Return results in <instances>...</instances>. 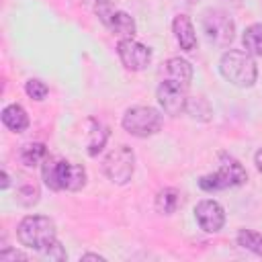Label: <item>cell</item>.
Masks as SVG:
<instances>
[{"mask_svg":"<svg viewBox=\"0 0 262 262\" xmlns=\"http://www.w3.org/2000/svg\"><path fill=\"white\" fill-rule=\"evenodd\" d=\"M156 96H158V102L164 108V113L170 115V117H178L186 108V100H188L186 88H182L176 82H170V80L164 78L162 84L156 90Z\"/></svg>","mask_w":262,"mask_h":262,"instance_id":"obj_9","label":"cell"},{"mask_svg":"<svg viewBox=\"0 0 262 262\" xmlns=\"http://www.w3.org/2000/svg\"><path fill=\"white\" fill-rule=\"evenodd\" d=\"M16 201L25 207L35 205L39 201V186L31 178H23L18 182V188H16Z\"/></svg>","mask_w":262,"mask_h":262,"instance_id":"obj_19","label":"cell"},{"mask_svg":"<svg viewBox=\"0 0 262 262\" xmlns=\"http://www.w3.org/2000/svg\"><path fill=\"white\" fill-rule=\"evenodd\" d=\"M55 235H57L55 223L45 215H29L16 227L18 242L25 248L35 250V252H41L51 242H55Z\"/></svg>","mask_w":262,"mask_h":262,"instance_id":"obj_4","label":"cell"},{"mask_svg":"<svg viewBox=\"0 0 262 262\" xmlns=\"http://www.w3.org/2000/svg\"><path fill=\"white\" fill-rule=\"evenodd\" d=\"M102 25H104L111 33H115V35H119V37H123V39H129V37L135 35V20H133V16L127 14L125 10H119L117 6H115V10L108 14V18H106Z\"/></svg>","mask_w":262,"mask_h":262,"instance_id":"obj_12","label":"cell"},{"mask_svg":"<svg viewBox=\"0 0 262 262\" xmlns=\"http://www.w3.org/2000/svg\"><path fill=\"white\" fill-rule=\"evenodd\" d=\"M80 260H98V262H104V258L98 256V254H82Z\"/></svg>","mask_w":262,"mask_h":262,"instance_id":"obj_26","label":"cell"},{"mask_svg":"<svg viewBox=\"0 0 262 262\" xmlns=\"http://www.w3.org/2000/svg\"><path fill=\"white\" fill-rule=\"evenodd\" d=\"M88 123H90L88 141H86V145H88V156H96L98 151H102V147H104V143H106V139H108V129H106L100 121H96V119H90Z\"/></svg>","mask_w":262,"mask_h":262,"instance_id":"obj_15","label":"cell"},{"mask_svg":"<svg viewBox=\"0 0 262 262\" xmlns=\"http://www.w3.org/2000/svg\"><path fill=\"white\" fill-rule=\"evenodd\" d=\"M25 92H27L33 100H45V96L49 94V88H47V84L41 82L39 78H31V80H27V84H25Z\"/></svg>","mask_w":262,"mask_h":262,"instance_id":"obj_22","label":"cell"},{"mask_svg":"<svg viewBox=\"0 0 262 262\" xmlns=\"http://www.w3.org/2000/svg\"><path fill=\"white\" fill-rule=\"evenodd\" d=\"M203 25V33L207 37L209 43L217 45V47H227L233 41L235 35V25L231 20V16L219 8H209L203 12L201 18Z\"/></svg>","mask_w":262,"mask_h":262,"instance_id":"obj_6","label":"cell"},{"mask_svg":"<svg viewBox=\"0 0 262 262\" xmlns=\"http://www.w3.org/2000/svg\"><path fill=\"white\" fill-rule=\"evenodd\" d=\"M254 162H256V168H258V172L262 174V147L256 151V156H254Z\"/></svg>","mask_w":262,"mask_h":262,"instance_id":"obj_25","label":"cell"},{"mask_svg":"<svg viewBox=\"0 0 262 262\" xmlns=\"http://www.w3.org/2000/svg\"><path fill=\"white\" fill-rule=\"evenodd\" d=\"M8 260H27V254H23L18 250H12V248L2 250L0 252V262H8Z\"/></svg>","mask_w":262,"mask_h":262,"instance_id":"obj_24","label":"cell"},{"mask_svg":"<svg viewBox=\"0 0 262 262\" xmlns=\"http://www.w3.org/2000/svg\"><path fill=\"white\" fill-rule=\"evenodd\" d=\"M43 258H47V260H66L68 258V254H66V250L61 248V244L55 239V242H51L47 248H43L41 252H39Z\"/></svg>","mask_w":262,"mask_h":262,"instance_id":"obj_23","label":"cell"},{"mask_svg":"<svg viewBox=\"0 0 262 262\" xmlns=\"http://www.w3.org/2000/svg\"><path fill=\"white\" fill-rule=\"evenodd\" d=\"M184 113H188V115H190L192 119H196V121H209L211 115H213L209 102H207L203 96H192V98H188Z\"/></svg>","mask_w":262,"mask_h":262,"instance_id":"obj_20","label":"cell"},{"mask_svg":"<svg viewBox=\"0 0 262 262\" xmlns=\"http://www.w3.org/2000/svg\"><path fill=\"white\" fill-rule=\"evenodd\" d=\"M106 178L115 184H127L135 172V154L129 145H119L111 149L102 162Z\"/></svg>","mask_w":262,"mask_h":262,"instance_id":"obj_7","label":"cell"},{"mask_svg":"<svg viewBox=\"0 0 262 262\" xmlns=\"http://www.w3.org/2000/svg\"><path fill=\"white\" fill-rule=\"evenodd\" d=\"M248 180L244 166L229 154H219V168L199 178V186L205 192H217L233 186H242Z\"/></svg>","mask_w":262,"mask_h":262,"instance_id":"obj_3","label":"cell"},{"mask_svg":"<svg viewBox=\"0 0 262 262\" xmlns=\"http://www.w3.org/2000/svg\"><path fill=\"white\" fill-rule=\"evenodd\" d=\"M0 186H2V190H6L10 186V178H8V172L6 170H2V184Z\"/></svg>","mask_w":262,"mask_h":262,"instance_id":"obj_27","label":"cell"},{"mask_svg":"<svg viewBox=\"0 0 262 262\" xmlns=\"http://www.w3.org/2000/svg\"><path fill=\"white\" fill-rule=\"evenodd\" d=\"M219 72L229 84H233L237 88L254 86L256 76H258L256 61L252 59V55L248 51H242V49L225 51L219 59Z\"/></svg>","mask_w":262,"mask_h":262,"instance_id":"obj_2","label":"cell"},{"mask_svg":"<svg viewBox=\"0 0 262 262\" xmlns=\"http://www.w3.org/2000/svg\"><path fill=\"white\" fill-rule=\"evenodd\" d=\"M172 31H174V37L180 45V49L184 51H192L196 47V33H194V27H192V20L186 16V14H178L172 23Z\"/></svg>","mask_w":262,"mask_h":262,"instance_id":"obj_13","label":"cell"},{"mask_svg":"<svg viewBox=\"0 0 262 262\" xmlns=\"http://www.w3.org/2000/svg\"><path fill=\"white\" fill-rule=\"evenodd\" d=\"M194 219L199 223V227L207 233H217L223 225H225V211L223 207L213 201V199H205L201 203H196L194 207Z\"/></svg>","mask_w":262,"mask_h":262,"instance_id":"obj_10","label":"cell"},{"mask_svg":"<svg viewBox=\"0 0 262 262\" xmlns=\"http://www.w3.org/2000/svg\"><path fill=\"white\" fill-rule=\"evenodd\" d=\"M123 129L135 137H149L162 129V115L154 106L137 104L125 111L123 115Z\"/></svg>","mask_w":262,"mask_h":262,"instance_id":"obj_5","label":"cell"},{"mask_svg":"<svg viewBox=\"0 0 262 262\" xmlns=\"http://www.w3.org/2000/svg\"><path fill=\"white\" fill-rule=\"evenodd\" d=\"M2 123L6 129L14 131V133H20L29 127V115L27 111L20 106V104H8L2 108Z\"/></svg>","mask_w":262,"mask_h":262,"instance_id":"obj_14","label":"cell"},{"mask_svg":"<svg viewBox=\"0 0 262 262\" xmlns=\"http://www.w3.org/2000/svg\"><path fill=\"white\" fill-rule=\"evenodd\" d=\"M237 244L244 250H250V252L262 256V233L252 231V229H242L237 233Z\"/></svg>","mask_w":262,"mask_h":262,"instance_id":"obj_21","label":"cell"},{"mask_svg":"<svg viewBox=\"0 0 262 262\" xmlns=\"http://www.w3.org/2000/svg\"><path fill=\"white\" fill-rule=\"evenodd\" d=\"M117 53H119L121 63L131 72H139V70L147 68L151 61V49L147 45L135 41L133 37L121 39L117 45Z\"/></svg>","mask_w":262,"mask_h":262,"instance_id":"obj_8","label":"cell"},{"mask_svg":"<svg viewBox=\"0 0 262 262\" xmlns=\"http://www.w3.org/2000/svg\"><path fill=\"white\" fill-rule=\"evenodd\" d=\"M164 70H166V80L176 82L188 90V86L192 82V66L184 57H170L164 63Z\"/></svg>","mask_w":262,"mask_h":262,"instance_id":"obj_11","label":"cell"},{"mask_svg":"<svg viewBox=\"0 0 262 262\" xmlns=\"http://www.w3.org/2000/svg\"><path fill=\"white\" fill-rule=\"evenodd\" d=\"M47 156H49V154H47L45 143H39V141L23 145V147H20V154H18L20 162H23L25 166H29V168H33V166H37V164H43V160H45Z\"/></svg>","mask_w":262,"mask_h":262,"instance_id":"obj_17","label":"cell"},{"mask_svg":"<svg viewBox=\"0 0 262 262\" xmlns=\"http://www.w3.org/2000/svg\"><path fill=\"white\" fill-rule=\"evenodd\" d=\"M43 182L51 190H80L86 186V170L80 164H72L61 158L47 156L41 164Z\"/></svg>","mask_w":262,"mask_h":262,"instance_id":"obj_1","label":"cell"},{"mask_svg":"<svg viewBox=\"0 0 262 262\" xmlns=\"http://www.w3.org/2000/svg\"><path fill=\"white\" fill-rule=\"evenodd\" d=\"M180 190L168 186V188H162L158 194H156V209L158 213L162 215H172L178 207H180Z\"/></svg>","mask_w":262,"mask_h":262,"instance_id":"obj_16","label":"cell"},{"mask_svg":"<svg viewBox=\"0 0 262 262\" xmlns=\"http://www.w3.org/2000/svg\"><path fill=\"white\" fill-rule=\"evenodd\" d=\"M244 47L250 55H256V57H262V23H256V25H250L246 31H244Z\"/></svg>","mask_w":262,"mask_h":262,"instance_id":"obj_18","label":"cell"}]
</instances>
